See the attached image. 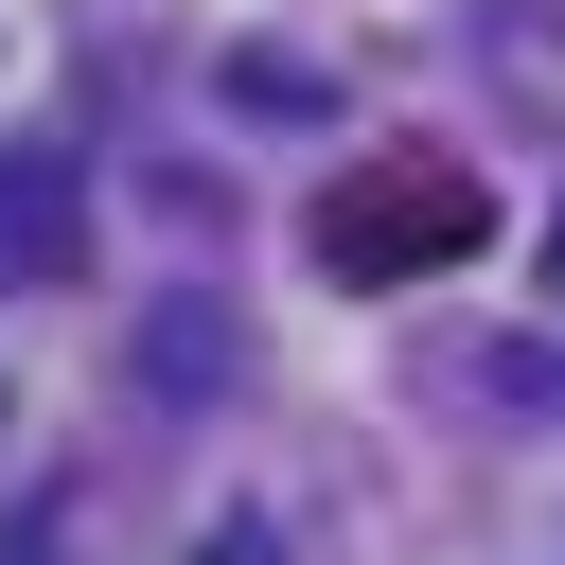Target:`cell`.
<instances>
[{"label":"cell","instance_id":"7a4b0ae2","mask_svg":"<svg viewBox=\"0 0 565 565\" xmlns=\"http://www.w3.org/2000/svg\"><path fill=\"white\" fill-rule=\"evenodd\" d=\"M71 247H88L71 159H53V141H0V282H71Z\"/></svg>","mask_w":565,"mask_h":565},{"label":"cell","instance_id":"6da1fadb","mask_svg":"<svg viewBox=\"0 0 565 565\" xmlns=\"http://www.w3.org/2000/svg\"><path fill=\"white\" fill-rule=\"evenodd\" d=\"M477 230H494V194L459 177V159H335L318 177V212H300V247H318V282H441V265H477Z\"/></svg>","mask_w":565,"mask_h":565},{"label":"cell","instance_id":"3957f363","mask_svg":"<svg viewBox=\"0 0 565 565\" xmlns=\"http://www.w3.org/2000/svg\"><path fill=\"white\" fill-rule=\"evenodd\" d=\"M547 282H565V212H547Z\"/></svg>","mask_w":565,"mask_h":565}]
</instances>
